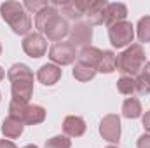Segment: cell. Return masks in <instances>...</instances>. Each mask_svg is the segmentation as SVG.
I'll list each match as a JSON object with an SVG mask.
<instances>
[{
    "label": "cell",
    "mask_w": 150,
    "mask_h": 148,
    "mask_svg": "<svg viewBox=\"0 0 150 148\" xmlns=\"http://www.w3.org/2000/svg\"><path fill=\"white\" fill-rule=\"evenodd\" d=\"M23 129H25V124L19 120V118H14V117H7L4 122H2V134L7 138V140H16L23 134Z\"/></svg>",
    "instance_id": "cell-16"
},
{
    "label": "cell",
    "mask_w": 150,
    "mask_h": 148,
    "mask_svg": "<svg viewBox=\"0 0 150 148\" xmlns=\"http://www.w3.org/2000/svg\"><path fill=\"white\" fill-rule=\"evenodd\" d=\"M0 148H18L12 141H9V140H2L0 141Z\"/></svg>",
    "instance_id": "cell-31"
},
{
    "label": "cell",
    "mask_w": 150,
    "mask_h": 148,
    "mask_svg": "<svg viewBox=\"0 0 150 148\" xmlns=\"http://www.w3.org/2000/svg\"><path fill=\"white\" fill-rule=\"evenodd\" d=\"M143 127H145V131L150 132V110L143 115Z\"/></svg>",
    "instance_id": "cell-30"
},
{
    "label": "cell",
    "mask_w": 150,
    "mask_h": 148,
    "mask_svg": "<svg viewBox=\"0 0 150 148\" xmlns=\"http://www.w3.org/2000/svg\"><path fill=\"white\" fill-rule=\"evenodd\" d=\"M4 77H5V72H4V70H2V66H0V80H2Z\"/></svg>",
    "instance_id": "cell-32"
},
{
    "label": "cell",
    "mask_w": 150,
    "mask_h": 148,
    "mask_svg": "<svg viewBox=\"0 0 150 148\" xmlns=\"http://www.w3.org/2000/svg\"><path fill=\"white\" fill-rule=\"evenodd\" d=\"M58 14V9L54 7V5H47V7H44L42 11H38L37 14H35V28H37L38 32L42 33L44 32V26L47 25V21L52 18V16H56Z\"/></svg>",
    "instance_id": "cell-21"
},
{
    "label": "cell",
    "mask_w": 150,
    "mask_h": 148,
    "mask_svg": "<svg viewBox=\"0 0 150 148\" xmlns=\"http://www.w3.org/2000/svg\"><path fill=\"white\" fill-rule=\"evenodd\" d=\"M44 120H45V110H44V106H40V105H28L26 113L23 117V124H26V125H37V124H42Z\"/></svg>",
    "instance_id": "cell-17"
},
{
    "label": "cell",
    "mask_w": 150,
    "mask_h": 148,
    "mask_svg": "<svg viewBox=\"0 0 150 148\" xmlns=\"http://www.w3.org/2000/svg\"><path fill=\"white\" fill-rule=\"evenodd\" d=\"M136 147L138 148H150V134H142Z\"/></svg>",
    "instance_id": "cell-29"
},
{
    "label": "cell",
    "mask_w": 150,
    "mask_h": 148,
    "mask_svg": "<svg viewBox=\"0 0 150 148\" xmlns=\"http://www.w3.org/2000/svg\"><path fill=\"white\" fill-rule=\"evenodd\" d=\"M42 33H45V37L49 38L51 42H59L61 38H65V37L70 35L68 21H67L65 18H61L59 12H58L56 16H52V18L47 21V25L44 26V32H42Z\"/></svg>",
    "instance_id": "cell-6"
},
{
    "label": "cell",
    "mask_w": 150,
    "mask_h": 148,
    "mask_svg": "<svg viewBox=\"0 0 150 148\" xmlns=\"http://www.w3.org/2000/svg\"><path fill=\"white\" fill-rule=\"evenodd\" d=\"M0 54H2V44H0Z\"/></svg>",
    "instance_id": "cell-34"
},
{
    "label": "cell",
    "mask_w": 150,
    "mask_h": 148,
    "mask_svg": "<svg viewBox=\"0 0 150 148\" xmlns=\"http://www.w3.org/2000/svg\"><path fill=\"white\" fill-rule=\"evenodd\" d=\"M61 68L59 66H56V65H44V66H40L37 72V78L40 84H44V85H54L59 78H61Z\"/></svg>",
    "instance_id": "cell-15"
},
{
    "label": "cell",
    "mask_w": 150,
    "mask_h": 148,
    "mask_svg": "<svg viewBox=\"0 0 150 148\" xmlns=\"http://www.w3.org/2000/svg\"><path fill=\"white\" fill-rule=\"evenodd\" d=\"M75 58H77V49L72 42H58L49 49V59L59 68L72 65Z\"/></svg>",
    "instance_id": "cell-4"
},
{
    "label": "cell",
    "mask_w": 150,
    "mask_h": 148,
    "mask_svg": "<svg viewBox=\"0 0 150 148\" xmlns=\"http://www.w3.org/2000/svg\"><path fill=\"white\" fill-rule=\"evenodd\" d=\"M51 5H54L56 9L59 7L61 14L65 16V19H70V21H80L82 16H86V11L89 7V0H52L49 2Z\"/></svg>",
    "instance_id": "cell-5"
},
{
    "label": "cell",
    "mask_w": 150,
    "mask_h": 148,
    "mask_svg": "<svg viewBox=\"0 0 150 148\" xmlns=\"http://www.w3.org/2000/svg\"><path fill=\"white\" fill-rule=\"evenodd\" d=\"M108 38H110L112 45L117 47V49H122L126 45H131V42L134 38V26L129 21L115 23L112 26H108Z\"/></svg>",
    "instance_id": "cell-3"
},
{
    "label": "cell",
    "mask_w": 150,
    "mask_h": 148,
    "mask_svg": "<svg viewBox=\"0 0 150 148\" xmlns=\"http://www.w3.org/2000/svg\"><path fill=\"white\" fill-rule=\"evenodd\" d=\"M30 103H25V101H16V99H11V105H9V115L14 117V118H19L23 122V117L26 113Z\"/></svg>",
    "instance_id": "cell-26"
},
{
    "label": "cell",
    "mask_w": 150,
    "mask_h": 148,
    "mask_svg": "<svg viewBox=\"0 0 150 148\" xmlns=\"http://www.w3.org/2000/svg\"><path fill=\"white\" fill-rule=\"evenodd\" d=\"M2 19L12 28L16 35H30L32 30V18L19 2H4L0 5Z\"/></svg>",
    "instance_id": "cell-1"
},
{
    "label": "cell",
    "mask_w": 150,
    "mask_h": 148,
    "mask_svg": "<svg viewBox=\"0 0 150 148\" xmlns=\"http://www.w3.org/2000/svg\"><path fill=\"white\" fill-rule=\"evenodd\" d=\"M86 120L77 115H68L63 122V132L68 138H80L86 132Z\"/></svg>",
    "instance_id": "cell-12"
},
{
    "label": "cell",
    "mask_w": 150,
    "mask_h": 148,
    "mask_svg": "<svg viewBox=\"0 0 150 148\" xmlns=\"http://www.w3.org/2000/svg\"><path fill=\"white\" fill-rule=\"evenodd\" d=\"M11 84H12L11 85L12 99L28 103L33 94V78H18V80H12Z\"/></svg>",
    "instance_id": "cell-10"
},
{
    "label": "cell",
    "mask_w": 150,
    "mask_h": 148,
    "mask_svg": "<svg viewBox=\"0 0 150 148\" xmlns=\"http://www.w3.org/2000/svg\"><path fill=\"white\" fill-rule=\"evenodd\" d=\"M115 68H117L115 54H113L112 51H103L101 59H100V63L96 66V72H100V73H112Z\"/></svg>",
    "instance_id": "cell-20"
},
{
    "label": "cell",
    "mask_w": 150,
    "mask_h": 148,
    "mask_svg": "<svg viewBox=\"0 0 150 148\" xmlns=\"http://www.w3.org/2000/svg\"><path fill=\"white\" fill-rule=\"evenodd\" d=\"M72 141L68 140V136H54L51 140L45 141V148H70Z\"/></svg>",
    "instance_id": "cell-27"
},
{
    "label": "cell",
    "mask_w": 150,
    "mask_h": 148,
    "mask_svg": "<svg viewBox=\"0 0 150 148\" xmlns=\"http://www.w3.org/2000/svg\"><path fill=\"white\" fill-rule=\"evenodd\" d=\"M136 33L140 42H150V16H145L138 21V26H136Z\"/></svg>",
    "instance_id": "cell-25"
},
{
    "label": "cell",
    "mask_w": 150,
    "mask_h": 148,
    "mask_svg": "<svg viewBox=\"0 0 150 148\" xmlns=\"http://www.w3.org/2000/svg\"><path fill=\"white\" fill-rule=\"evenodd\" d=\"M134 82H136V92L140 96L150 92V61L145 63V66L142 68V72L136 75Z\"/></svg>",
    "instance_id": "cell-18"
},
{
    "label": "cell",
    "mask_w": 150,
    "mask_h": 148,
    "mask_svg": "<svg viewBox=\"0 0 150 148\" xmlns=\"http://www.w3.org/2000/svg\"><path fill=\"white\" fill-rule=\"evenodd\" d=\"M126 16H127V7L120 2H112L105 9V25L112 26L115 23L126 21Z\"/></svg>",
    "instance_id": "cell-13"
},
{
    "label": "cell",
    "mask_w": 150,
    "mask_h": 148,
    "mask_svg": "<svg viewBox=\"0 0 150 148\" xmlns=\"http://www.w3.org/2000/svg\"><path fill=\"white\" fill-rule=\"evenodd\" d=\"M100 134L108 143H119L120 141V118L119 115L110 113L105 115L100 122Z\"/></svg>",
    "instance_id": "cell-7"
},
{
    "label": "cell",
    "mask_w": 150,
    "mask_h": 148,
    "mask_svg": "<svg viewBox=\"0 0 150 148\" xmlns=\"http://www.w3.org/2000/svg\"><path fill=\"white\" fill-rule=\"evenodd\" d=\"M47 5H49L47 0H26V2L23 4V7L28 9V11H32L33 14H37L38 11H42V9L47 7Z\"/></svg>",
    "instance_id": "cell-28"
},
{
    "label": "cell",
    "mask_w": 150,
    "mask_h": 148,
    "mask_svg": "<svg viewBox=\"0 0 150 148\" xmlns=\"http://www.w3.org/2000/svg\"><path fill=\"white\" fill-rule=\"evenodd\" d=\"M23 148H38V147H35V145H26V147H23Z\"/></svg>",
    "instance_id": "cell-33"
},
{
    "label": "cell",
    "mask_w": 150,
    "mask_h": 148,
    "mask_svg": "<svg viewBox=\"0 0 150 148\" xmlns=\"http://www.w3.org/2000/svg\"><path fill=\"white\" fill-rule=\"evenodd\" d=\"M101 54L103 51L98 49V47H93V45H87V47H82L79 52H77V63H82V65H87V66H93L96 68L100 59H101Z\"/></svg>",
    "instance_id": "cell-14"
},
{
    "label": "cell",
    "mask_w": 150,
    "mask_h": 148,
    "mask_svg": "<svg viewBox=\"0 0 150 148\" xmlns=\"http://www.w3.org/2000/svg\"><path fill=\"white\" fill-rule=\"evenodd\" d=\"M7 78H9L11 82H12V80H18V78H33V72H32L26 65H23V63H16V65H12V66L9 68Z\"/></svg>",
    "instance_id": "cell-22"
},
{
    "label": "cell",
    "mask_w": 150,
    "mask_h": 148,
    "mask_svg": "<svg viewBox=\"0 0 150 148\" xmlns=\"http://www.w3.org/2000/svg\"><path fill=\"white\" fill-rule=\"evenodd\" d=\"M23 51L30 58H42L47 52V40L40 33H30L23 40Z\"/></svg>",
    "instance_id": "cell-9"
},
{
    "label": "cell",
    "mask_w": 150,
    "mask_h": 148,
    "mask_svg": "<svg viewBox=\"0 0 150 148\" xmlns=\"http://www.w3.org/2000/svg\"><path fill=\"white\" fill-rule=\"evenodd\" d=\"M117 91L120 94H126V96H131L136 92V82L133 77H120L117 80Z\"/></svg>",
    "instance_id": "cell-24"
},
{
    "label": "cell",
    "mask_w": 150,
    "mask_h": 148,
    "mask_svg": "<svg viewBox=\"0 0 150 148\" xmlns=\"http://www.w3.org/2000/svg\"><path fill=\"white\" fill-rule=\"evenodd\" d=\"M107 148H117V147H107Z\"/></svg>",
    "instance_id": "cell-35"
},
{
    "label": "cell",
    "mask_w": 150,
    "mask_h": 148,
    "mask_svg": "<svg viewBox=\"0 0 150 148\" xmlns=\"http://www.w3.org/2000/svg\"><path fill=\"white\" fill-rule=\"evenodd\" d=\"M93 40V26L84 21H77L70 28V42L75 47H87Z\"/></svg>",
    "instance_id": "cell-8"
},
{
    "label": "cell",
    "mask_w": 150,
    "mask_h": 148,
    "mask_svg": "<svg viewBox=\"0 0 150 148\" xmlns=\"http://www.w3.org/2000/svg\"><path fill=\"white\" fill-rule=\"evenodd\" d=\"M142 103L138 98H127L122 103V115L126 118H138L142 117Z\"/></svg>",
    "instance_id": "cell-19"
},
{
    "label": "cell",
    "mask_w": 150,
    "mask_h": 148,
    "mask_svg": "<svg viewBox=\"0 0 150 148\" xmlns=\"http://www.w3.org/2000/svg\"><path fill=\"white\" fill-rule=\"evenodd\" d=\"M108 2L107 0H89V7L86 11V18L89 25H103L105 23V9Z\"/></svg>",
    "instance_id": "cell-11"
},
{
    "label": "cell",
    "mask_w": 150,
    "mask_h": 148,
    "mask_svg": "<svg viewBox=\"0 0 150 148\" xmlns=\"http://www.w3.org/2000/svg\"><path fill=\"white\" fill-rule=\"evenodd\" d=\"M74 77L77 80H80V82H89V80H93L94 77H96V68H93V66H87V65H82V63H77L74 66Z\"/></svg>",
    "instance_id": "cell-23"
},
{
    "label": "cell",
    "mask_w": 150,
    "mask_h": 148,
    "mask_svg": "<svg viewBox=\"0 0 150 148\" xmlns=\"http://www.w3.org/2000/svg\"><path fill=\"white\" fill-rule=\"evenodd\" d=\"M117 59V70L122 77H133L142 72L145 66V51L140 44H131L126 51L115 56Z\"/></svg>",
    "instance_id": "cell-2"
}]
</instances>
